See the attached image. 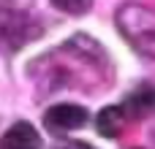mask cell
I'll list each match as a JSON object with an SVG mask.
<instances>
[{"label": "cell", "mask_w": 155, "mask_h": 149, "mask_svg": "<svg viewBox=\"0 0 155 149\" xmlns=\"http://www.w3.org/2000/svg\"><path fill=\"white\" fill-rule=\"evenodd\" d=\"M114 22L123 38L139 54L155 60V8H147L142 3H125L117 8Z\"/></svg>", "instance_id": "1"}, {"label": "cell", "mask_w": 155, "mask_h": 149, "mask_svg": "<svg viewBox=\"0 0 155 149\" xmlns=\"http://www.w3.org/2000/svg\"><path fill=\"white\" fill-rule=\"evenodd\" d=\"M87 119H90V114H87V109L79 106V103H57V106L46 109V114H44V125H46V130L54 133V136L79 130V128L87 125Z\"/></svg>", "instance_id": "2"}, {"label": "cell", "mask_w": 155, "mask_h": 149, "mask_svg": "<svg viewBox=\"0 0 155 149\" xmlns=\"http://www.w3.org/2000/svg\"><path fill=\"white\" fill-rule=\"evenodd\" d=\"M0 149H41V136L30 122H14L3 133Z\"/></svg>", "instance_id": "3"}, {"label": "cell", "mask_w": 155, "mask_h": 149, "mask_svg": "<svg viewBox=\"0 0 155 149\" xmlns=\"http://www.w3.org/2000/svg\"><path fill=\"white\" fill-rule=\"evenodd\" d=\"M123 109H125L128 119H147V117H153L155 114V87L153 84L136 87V90L125 98Z\"/></svg>", "instance_id": "4"}, {"label": "cell", "mask_w": 155, "mask_h": 149, "mask_svg": "<svg viewBox=\"0 0 155 149\" xmlns=\"http://www.w3.org/2000/svg\"><path fill=\"white\" fill-rule=\"evenodd\" d=\"M125 122H128V114H125L123 106H106V109L98 114L95 128H98L101 136H106V138H117V136L125 130Z\"/></svg>", "instance_id": "5"}, {"label": "cell", "mask_w": 155, "mask_h": 149, "mask_svg": "<svg viewBox=\"0 0 155 149\" xmlns=\"http://www.w3.org/2000/svg\"><path fill=\"white\" fill-rule=\"evenodd\" d=\"M52 5L57 11H65L71 16H79V14H87L93 8V0H52Z\"/></svg>", "instance_id": "6"}, {"label": "cell", "mask_w": 155, "mask_h": 149, "mask_svg": "<svg viewBox=\"0 0 155 149\" xmlns=\"http://www.w3.org/2000/svg\"><path fill=\"white\" fill-rule=\"evenodd\" d=\"M57 149H95V147H90L84 141H65V144H60Z\"/></svg>", "instance_id": "7"}]
</instances>
